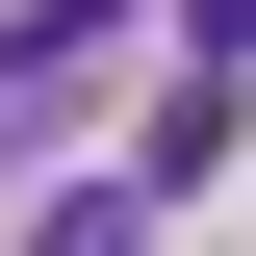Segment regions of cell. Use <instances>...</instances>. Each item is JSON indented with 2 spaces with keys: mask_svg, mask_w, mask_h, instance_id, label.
<instances>
[{
  "mask_svg": "<svg viewBox=\"0 0 256 256\" xmlns=\"http://www.w3.org/2000/svg\"><path fill=\"white\" fill-rule=\"evenodd\" d=\"M128 180H154V205H180V180H230V52H180V102L128 128Z\"/></svg>",
  "mask_w": 256,
  "mask_h": 256,
  "instance_id": "cell-1",
  "label": "cell"
},
{
  "mask_svg": "<svg viewBox=\"0 0 256 256\" xmlns=\"http://www.w3.org/2000/svg\"><path fill=\"white\" fill-rule=\"evenodd\" d=\"M102 26H128V0H0V102H26V77H77Z\"/></svg>",
  "mask_w": 256,
  "mask_h": 256,
  "instance_id": "cell-2",
  "label": "cell"
},
{
  "mask_svg": "<svg viewBox=\"0 0 256 256\" xmlns=\"http://www.w3.org/2000/svg\"><path fill=\"white\" fill-rule=\"evenodd\" d=\"M128 230H154V180H102V205H52L26 256H128Z\"/></svg>",
  "mask_w": 256,
  "mask_h": 256,
  "instance_id": "cell-3",
  "label": "cell"
},
{
  "mask_svg": "<svg viewBox=\"0 0 256 256\" xmlns=\"http://www.w3.org/2000/svg\"><path fill=\"white\" fill-rule=\"evenodd\" d=\"M180 52H230V77H256V0H180Z\"/></svg>",
  "mask_w": 256,
  "mask_h": 256,
  "instance_id": "cell-4",
  "label": "cell"
}]
</instances>
